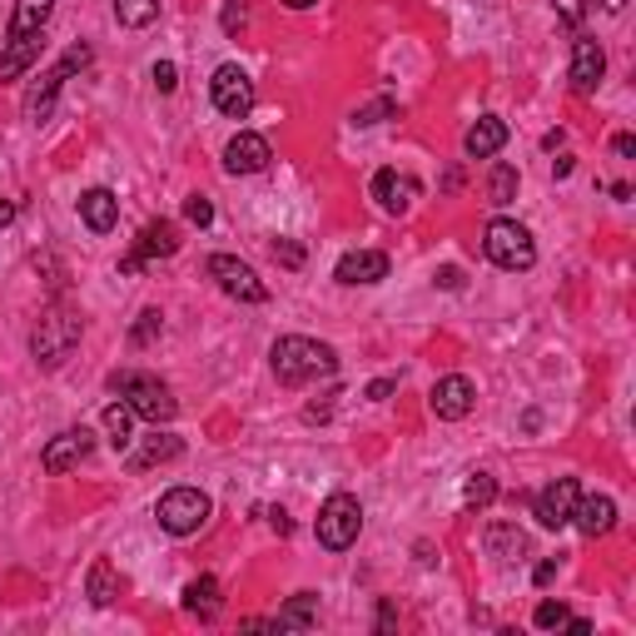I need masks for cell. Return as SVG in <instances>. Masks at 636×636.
<instances>
[{"mask_svg": "<svg viewBox=\"0 0 636 636\" xmlns=\"http://www.w3.org/2000/svg\"><path fill=\"white\" fill-rule=\"evenodd\" d=\"M274 378L279 383H289V389H298V383H314V378H333L339 373V354H333L329 343L318 339H298V333H289V339L274 343Z\"/></svg>", "mask_w": 636, "mask_h": 636, "instance_id": "obj_1", "label": "cell"}, {"mask_svg": "<svg viewBox=\"0 0 636 636\" xmlns=\"http://www.w3.org/2000/svg\"><path fill=\"white\" fill-rule=\"evenodd\" d=\"M110 389L130 403L135 418H144V423H154V428L169 423V418L179 412L175 393H169L160 378H150V373H110Z\"/></svg>", "mask_w": 636, "mask_h": 636, "instance_id": "obj_2", "label": "cell"}, {"mask_svg": "<svg viewBox=\"0 0 636 636\" xmlns=\"http://www.w3.org/2000/svg\"><path fill=\"white\" fill-rule=\"evenodd\" d=\"M209 512H214V503L200 487H169L160 497V507H154V518H160V527L169 537H194L200 527H209Z\"/></svg>", "mask_w": 636, "mask_h": 636, "instance_id": "obj_3", "label": "cell"}, {"mask_svg": "<svg viewBox=\"0 0 636 636\" xmlns=\"http://www.w3.org/2000/svg\"><path fill=\"white\" fill-rule=\"evenodd\" d=\"M318 543L329 547V552H348L358 543V532H364V507H358L354 493H333L329 503L318 507Z\"/></svg>", "mask_w": 636, "mask_h": 636, "instance_id": "obj_4", "label": "cell"}, {"mask_svg": "<svg viewBox=\"0 0 636 636\" xmlns=\"http://www.w3.org/2000/svg\"><path fill=\"white\" fill-rule=\"evenodd\" d=\"M483 249H487V259L507 274H522L537 264V244H532L527 225H518V219H493L483 234Z\"/></svg>", "mask_w": 636, "mask_h": 636, "instance_id": "obj_5", "label": "cell"}, {"mask_svg": "<svg viewBox=\"0 0 636 636\" xmlns=\"http://www.w3.org/2000/svg\"><path fill=\"white\" fill-rule=\"evenodd\" d=\"M75 343H80V318L65 314V308H55V314L40 318L36 339H30V354H36L40 368H60L65 358H71Z\"/></svg>", "mask_w": 636, "mask_h": 636, "instance_id": "obj_6", "label": "cell"}, {"mask_svg": "<svg viewBox=\"0 0 636 636\" xmlns=\"http://www.w3.org/2000/svg\"><path fill=\"white\" fill-rule=\"evenodd\" d=\"M209 279L219 283L229 298H239V304H264V298H269L264 279L249 269L244 259H234V254H214V259H209Z\"/></svg>", "mask_w": 636, "mask_h": 636, "instance_id": "obj_7", "label": "cell"}, {"mask_svg": "<svg viewBox=\"0 0 636 636\" xmlns=\"http://www.w3.org/2000/svg\"><path fill=\"white\" fill-rule=\"evenodd\" d=\"M209 94H214V110L229 119H244L249 110H254V80H249V71H239V65H219L209 80Z\"/></svg>", "mask_w": 636, "mask_h": 636, "instance_id": "obj_8", "label": "cell"}, {"mask_svg": "<svg viewBox=\"0 0 636 636\" xmlns=\"http://www.w3.org/2000/svg\"><path fill=\"white\" fill-rule=\"evenodd\" d=\"M472 403H478V389H472V378H462V373L437 378L433 393H428V408H433L443 423H458V418H468Z\"/></svg>", "mask_w": 636, "mask_h": 636, "instance_id": "obj_9", "label": "cell"}, {"mask_svg": "<svg viewBox=\"0 0 636 636\" xmlns=\"http://www.w3.org/2000/svg\"><path fill=\"white\" fill-rule=\"evenodd\" d=\"M90 448H94L90 428H65L60 437H50V443H46V453H40V468H46L50 478H60V472H71L80 458H90Z\"/></svg>", "mask_w": 636, "mask_h": 636, "instance_id": "obj_10", "label": "cell"}, {"mask_svg": "<svg viewBox=\"0 0 636 636\" xmlns=\"http://www.w3.org/2000/svg\"><path fill=\"white\" fill-rule=\"evenodd\" d=\"M577 497H582L577 478H557L552 487H543V493H537V522H543L547 532H562L567 522H572V507H577Z\"/></svg>", "mask_w": 636, "mask_h": 636, "instance_id": "obj_11", "label": "cell"}, {"mask_svg": "<svg viewBox=\"0 0 636 636\" xmlns=\"http://www.w3.org/2000/svg\"><path fill=\"white\" fill-rule=\"evenodd\" d=\"M269 160H274L269 140L254 135V130H239L234 140L225 144V169L229 175H259V169H269Z\"/></svg>", "mask_w": 636, "mask_h": 636, "instance_id": "obj_12", "label": "cell"}, {"mask_svg": "<svg viewBox=\"0 0 636 636\" xmlns=\"http://www.w3.org/2000/svg\"><path fill=\"white\" fill-rule=\"evenodd\" d=\"M601 75H607V55H601V46L592 36H577V46H572V90L597 94Z\"/></svg>", "mask_w": 636, "mask_h": 636, "instance_id": "obj_13", "label": "cell"}, {"mask_svg": "<svg viewBox=\"0 0 636 636\" xmlns=\"http://www.w3.org/2000/svg\"><path fill=\"white\" fill-rule=\"evenodd\" d=\"M339 283H383L389 279V254H378V249H354V254H343L339 269H333Z\"/></svg>", "mask_w": 636, "mask_h": 636, "instance_id": "obj_14", "label": "cell"}, {"mask_svg": "<svg viewBox=\"0 0 636 636\" xmlns=\"http://www.w3.org/2000/svg\"><path fill=\"white\" fill-rule=\"evenodd\" d=\"M373 200L383 204L389 214H408L412 200H418V179L398 175V169H378L373 175Z\"/></svg>", "mask_w": 636, "mask_h": 636, "instance_id": "obj_15", "label": "cell"}, {"mask_svg": "<svg viewBox=\"0 0 636 636\" xmlns=\"http://www.w3.org/2000/svg\"><path fill=\"white\" fill-rule=\"evenodd\" d=\"M40 50H46V30H40V36H11L5 40V50H0V85L21 80V75L40 60Z\"/></svg>", "mask_w": 636, "mask_h": 636, "instance_id": "obj_16", "label": "cell"}, {"mask_svg": "<svg viewBox=\"0 0 636 636\" xmlns=\"http://www.w3.org/2000/svg\"><path fill=\"white\" fill-rule=\"evenodd\" d=\"M572 522H577L582 537H607V532L616 527V503L612 497H577V507H572Z\"/></svg>", "mask_w": 636, "mask_h": 636, "instance_id": "obj_17", "label": "cell"}, {"mask_svg": "<svg viewBox=\"0 0 636 636\" xmlns=\"http://www.w3.org/2000/svg\"><path fill=\"white\" fill-rule=\"evenodd\" d=\"M487 557H497L503 567H512V562H522V557L532 552V543H527V532L518 527V522H493L487 527Z\"/></svg>", "mask_w": 636, "mask_h": 636, "instance_id": "obj_18", "label": "cell"}, {"mask_svg": "<svg viewBox=\"0 0 636 636\" xmlns=\"http://www.w3.org/2000/svg\"><path fill=\"white\" fill-rule=\"evenodd\" d=\"M80 219L90 234H110V229L119 225V200L110 194V189H85L80 194Z\"/></svg>", "mask_w": 636, "mask_h": 636, "instance_id": "obj_19", "label": "cell"}, {"mask_svg": "<svg viewBox=\"0 0 636 636\" xmlns=\"http://www.w3.org/2000/svg\"><path fill=\"white\" fill-rule=\"evenodd\" d=\"M169 254H179V229L169 225V219H154V225H144L140 239H135V259L150 264V259H169Z\"/></svg>", "mask_w": 636, "mask_h": 636, "instance_id": "obj_20", "label": "cell"}, {"mask_svg": "<svg viewBox=\"0 0 636 636\" xmlns=\"http://www.w3.org/2000/svg\"><path fill=\"white\" fill-rule=\"evenodd\" d=\"M71 80V71H65V60H60L55 71H46L36 85H30V94H25V119H50V110H55V94H60V85Z\"/></svg>", "mask_w": 636, "mask_h": 636, "instance_id": "obj_21", "label": "cell"}, {"mask_svg": "<svg viewBox=\"0 0 636 636\" xmlns=\"http://www.w3.org/2000/svg\"><path fill=\"white\" fill-rule=\"evenodd\" d=\"M135 443H140V437H135ZM179 453H185V443H179L175 433H150V437L140 443V448L130 453V468H135V472L160 468V462H175Z\"/></svg>", "mask_w": 636, "mask_h": 636, "instance_id": "obj_22", "label": "cell"}, {"mask_svg": "<svg viewBox=\"0 0 636 636\" xmlns=\"http://www.w3.org/2000/svg\"><path fill=\"white\" fill-rule=\"evenodd\" d=\"M503 144H507V125H503L497 115H483V119H478V125L468 130L462 150H468V160H493Z\"/></svg>", "mask_w": 636, "mask_h": 636, "instance_id": "obj_23", "label": "cell"}, {"mask_svg": "<svg viewBox=\"0 0 636 636\" xmlns=\"http://www.w3.org/2000/svg\"><path fill=\"white\" fill-rule=\"evenodd\" d=\"M219 607H225V597H219V582H214V577H194L185 587V612L189 616L214 622V616H219Z\"/></svg>", "mask_w": 636, "mask_h": 636, "instance_id": "obj_24", "label": "cell"}, {"mask_svg": "<svg viewBox=\"0 0 636 636\" xmlns=\"http://www.w3.org/2000/svg\"><path fill=\"white\" fill-rule=\"evenodd\" d=\"M50 11H55V0H15L11 36H40L50 25Z\"/></svg>", "mask_w": 636, "mask_h": 636, "instance_id": "obj_25", "label": "cell"}, {"mask_svg": "<svg viewBox=\"0 0 636 636\" xmlns=\"http://www.w3.org/2000/svg\"><path fill=\"white\" fill-rule=\"evenodd\" d=\"M105 433H110V448H115V453H130L135 448V408L125 398L105 408Z\"/></svg>", "mask_w": 636, "mask_h": 636, "instance_id": "obj_26", "label": "cell"}, {"mask_svg": "<svg viewBox=\"0 0 636 636\" xmlns=\"http://www.w3.org/2000/svg\"><path fill=\"white\" fill-rule=\"evenodd\" d=\"M314 622H318V597L314 592H298V597L274 616V632H304V626H314Z\"/></svg>", "mask_w": 636, "mask_h": 636, "instance_id": "obj_27", "label": "cell"}, {"mask_svg": "<svg viewBox=\"0 0 636 636\" xmlns=\"http://www.w3.org/2000/svg\"><path fill=\"white\" fill-rule=\"evenodd\" d=\"M85 592H90L94 607H110V601L119 597V577H115V567L110 562H94L90 567V577H85Z\"/></svg>", "mask_w": 636, "mask_h": 636, "instance_id": "obj_28", "label": "cell"}, {"mask_svg": "<svg viewBox=\"0 0 636 636\" xmlns=\"http://www.w3.org/2000/svg\"><path fill=\"white\" fill-rule=\"evenodd\" d=\"M115 15H119V25L144 30V25L160 21V0H115Z\"/></svg>", "mask_w": 636, "mask_h": 636, "instance_id": "obj_29", "label": "cell"}, {"mask_svg": "<svg viewBox=\"0 0 636 636\" xmlns=\"http://www.w3.org/2000/svg\"><path fill=\"white\" fill-rule=\"evenodd\" d=\"M487 200H493L497 209H507V204L518 200V169H512V165H493V179H487Z\"/></svg>", "mask_w": 636, "mask_h": 636, "instance_id": "obj_30", "label": "cell"}, {"mask_svg": "<svg viewBox=\"0 0 636 636\" xmlns=\"http://www.w3.org/2000/svg\"><path fill=\"white\" fill-rule=\"evenodd\" d=\"M493 497H497L493 472H468V483H462V503H468V507H487Z\"/></svg>", "mask_w": 636, "mask_h": 636, "instance_id": "obj_31", "label": "cell"}, {"mask_svg": "<svg viewBox=\"0 0 636 636\" xmlns=\"http://www.w3.org/2000/svg\"><path fill=\"white\" fill-rule=\"evenodd\" d=\"M160 329H165V314H160V308H144V314L135 318L130 343H135V348H144V343H154V339H160Z\"/></svg>", "mask_w": 636, "mask_h": 636, "instance_id": "obj_32", "label": "cell"}, {"mask_svg": "<svg viewBox=\"0 0 636 636\" xmlns=\"http://www.w3.org/2000/svg\"><path fill=\"white\" fill-rule=\"evenodd\" d=\"M567 616H572V612H567L562 601H543V607L532 612V622L543 626V632H552V626H567Z\"/></svg>", "mask_w": 636, "mask_h": 636, "instance_id": "obj_33", "label": "cell"}, {"mask_svg": "<svg viewBox=\"0 0 636 636\" xmlns=\"http://www.w3.org/2000/svg\"><path fill=\"white\" fill-rule=\"evenodd\" d=\"M185 219H189V225H214V204L209 200H204V194H189V200H185Z\"/></svg>", "mask_w": 636, "mask_h": 636, "instance_id": "obj_34", "label": "cell"}, {"mask_svg": "<svg viewBox=\"0 0 636 636\" xmlns=\"http://www.w3.org/2000/svg\"><path fill=\"white\" fill-rule=\"evenodd\" d=\"M274 259H279L283 269H304V249H298L294 239H279V244H274Z\"/></svg>", "mask_w": 636, "mask_h": 636, "instance_id": "obj_35", "label": "cell"}, {"mask_svg": "<svg viewBox=\"0 0 636 636\" xmlns=\"http://www.w3.org/2000/svg\"><path fill=\"white\" fill-rule=\"evenodd\" d=\"M150 75H154V85H160V90H165V94H169V90H175V85H179V71H175V60H160V65H154Z\"/></svg>", "mask_w": 636, "mask_h": 636, "instance_id": "obj_36", "label": "cell"}, {"mask_svg": "<svg viewBox=\"0 0 636 636\" xmlns=\"http://www.w3.org/2000/svg\"><path fill=\"white\" fill-rule=\"evenodd\" d=\"M393 110H398L393 100H378V105L358 110V115H354V125H378V119H383V115H393Z\"/></svg>", "mask_w": 636, "mask_h": 636, "instance_id": "obj_37", "label": "cell"}, {"mask_svg": "<svg viewBox=\"0 0 636 636\" xmlns=\"http://www.w3.org/2000/svg\"><path fill=\"white\" fill-rule=\"evenodd\" d=\"M239 30H244V5H239V0H229V5H225V36H239Z\"/></svg>", "mask_w": 636, "mask_h": 636, "instance_id": "obj_38", "label": "cell"}, {"mask_svg": "<svg viewBox=\"0 0 636 636\" xmlns=\"http://www.w3.org/2000/svg\"><path fill=\"white\" fill-rule=\"evenodd\" d=\"M557 15H562L567 25H582V0H552Z\"/></svg>", "mask_w": 636, "mask_h": 636, "instance_id": "obj_39", "label": "cell"}, {"mask_svg": "<svg viewBox=\"0 0 636 636\" xmlns=\"http://www.w3.org/2000/svg\"><path fill=\"white\" fill-rule=\"evenodd\" d=\"M393 389H398V383H393V378H378V383H368V398H373V403H383V398H389Z\"/></svg>", "mask_w": 636, "mask_h": 636, "instance_id": "obj_40", "label": "cell"}, {"mask_svg": "<svg viewBox=\"0 0 636 636\" xmlns=\"http://www.w3.org/2000/svg\"><path fill=\"white\" fill-rule=\"evenodd\" d=\"M269 522H274V532H283V537L294 532V522H289V512H283V507H274V512H269Z\"/></svg>", "mask_w": 636, "mask_h": 636, "instance_id": "obj_41", "label": "cell"}, {"mask_svg": "<svg viewBox=\"0 0 636 636\" xmlns=\"http://www.w3.org/2000/svg\"><path fill=\"white\" fill-rule=\"evenodd\" d=\"M557 577V562H543V567H537V572H532V582H537V587H547V582H552Z\"/></svg>", "mask_w": 636, "mask_h": 636, "instance_id": "obj_42", "label": "cell"}, {"mask_svg": "<svg viewBox=\"0 0 636 636\" xmlns=\"http://www.w3.org/2000/svg\"><path fill=\"white\" fill-rule=\"evenodd\" d=\"M378 632H393V601H383V607H378Z\"/></svg>", "mask_w": 636, "mask_h": 636, "instance_id": "obj_43", "label": "cell"}, {"mask_svg": "<svg viewBox=\"0 0 636 636\" xmlns=\"http://www.w3.org/2000/svg\"><path fill=\"white\" fill-rule=\"evenodd\" d=\"M612 150H616V154H626V160H632V154H636V140H632V135H616V140H612Z\"/></svg>", "mask_w": 636, "mask_h": 636, "instance_id": "obj_44", "label": "cell"}, {"mask_svg": "<svg viewBox=\"0 0 636 636\" xmlns=\"http://www.w3.org/2000/svg\"><path fill=\"white\" fill-rule=\"evenodd\" d=\"M5 225H15V204L11 200H0V229Z\"/></svg>", "mask_w": 636, "mask_h": 636, "instance_id": "obj_45", "label": "cell"}, {"mask_svg": "<svg viewBox=\"0 0 636 636\" xmlns=\"http://www.w3.org/2000/svg\"><path fill=\"white\" fill-rule=\"evenodd\" d=\"M283 5H289V11H308V5H314V0H283Z\"/></svg>", "mask_w": 636, "mask_h": 636, "instance_id": "obj_46", "label": "cell"}, {"mask_svg": "<svg viewBox=\"0 0 636 636\" xmlns=\"http://www.w3.org/2000/svg\"><path fill=\"white\" fill-rule=\"evenodd\" d=\"M601 5H607V11H612V15H616V11H622V0H601Z\"/></svg>", "mask_w": 636, "mask_h": 636, "instance_id": "obj_47", "label": "cell"}]
</instances>
